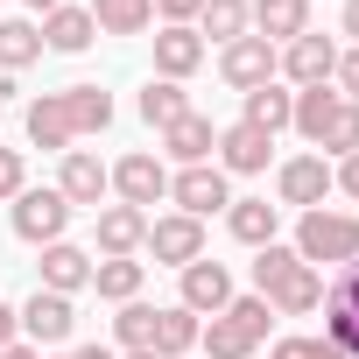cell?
I'll list each match as a JSON object with an SVG mask.
<instances>
[{
  "label": "cell",
  "instance_id": "3957f363",
  "mask_svg": "<svg viewBox=\"0 0 359 359\" xmlns=\"http://www.w3.org/2000/svg\"><path fill=\"white\" fill-rule=\"evenodd\" d=\"M141 247L155 254V268H191V261H205V219H184V212L148 219V240Z\"/></svg>",
  "mask_w": 359,
  "mask_h": 359
},
{
  "label": "cell",
  "instance_id": "8992f818",
  "mask_svg": "<svg viewBox=\"0 0 359 359\" xmlns=\"http://www.w3.org/2000/svg\"><path fill=\"white\" fill-rule=\"evenodd\" d=\"M331 191H338V184H331V162H324V155H289V162L275 169V198L296 205V212H317Z\"/></svg>",
  "mask_w": 359,
  "mask_h": 359
},
{
  "label": "cell",
  "instance_id": "277c9868",
  "mask_svg": "<svg viewBox=\"0 0 359 359\" xmlns=\"http://www.w3.org/2000/svg\"><path fill=\"white\" fill-rule=\"evenodd\" d=\"M275 71H282L296 92H303V85H331V71H338V43L310 29V36H296V43L275 50Z\"/></svg>",
  "mask_w": 359,
  "mask_h": 359
},
{
  "label": "cell",
  "instance_id": "8fae6325",
  "mask_svg": "<svg viewBox=\"0 0 359 359\" xmlns=\"http://www.w3.org/2000/svg\"><path fill=\"white\" fill-rule=\"evenodd\" d=\"M219 78H226L233 92H254V85H268V78H275V43H261V36H240V43H226V50H219Z\"/></svg>",
  "mask_w": 359,
  "mask_h": 359
},
{
  "label": "cell",
  "instance_id": "4316f807",
  "mask_svg": "<svg viewBox=\"0 0 359 359\" xmlns=\"http://www.w3.org/2000/svg\"><path fill=\"white\" fill-rule=\"evenodd\" d=\"M184 113H191V92L176 85V78H148V85H141V120H148L155 134H162V127H176Z\"/></svg>",
  "mask_w": 359,
  "mask_h": 359
},
{
  "label": "cell",
  "instance_id": "7bdbcfd3",
  "mask_svg": "<svg viewBox=\"0 0 359 359\" xmlns=\"http://www.w3.org/2000/svg\"><path fill=\"white\" fill-rule=\"evenodd\" d=\"M345 36H352V50H359V0H345Z\"/></svg>",
  "mask_w": 359,
  "mask_h": 359
},
{
  "label": "cell",
  "instance_id": "603a6c76",
  "mask_svg": "<svg viewBox=\"0 0 359 359\" xmlns=\"http://www.w3.org/2000/svg\"><path fill=\"white\" fill-rule=\"evenodd\" d=\"M141 282H148V261H134V254H106V261H92V289H99L106 303H134Z\"/></svg>",
  "mask_w": 359,
  "mask_h": 359
},
{
  "label": "cell",
  "instance_id": "6da1fadb",
  "mask_svg": "<svg viewBox=\"0 0 359 359\" xmlns=\"http://www.w3.org/2000/svg\"><path fill=\"white\" fill-rule=\"evenodd\" d=\"M296 261H303V268H352V261H359V219H345V212H331V205L303 212V226H296Z\"/></svg>",
  "mask_w": 359,
  "mask_h": 359
},
{
  "label": "cell",
  "instance_id": "52a82bcc",
  "mask_svg": "<svg viewBox=\"0 0 359 359\" xmlns=\"http://www.w3.org/2000/svg\"><path fill=\"white\" fill-rule=\"evenodd\" d=\"M64 226H71L64 191H22V198H15V233H22L29 247H57Z\"/></svg>",
  "mask_w": 359,
  "mask_h": 359
},
{
  "label": "cell",
  "instance_id": "60d3db41",
  "mask_svg": "<svg viewBox=\"0 0 359 359\" xmlns=\"http://www.w3.org/2000/svg\"><path fill=\"white\" fill-rule=\"evenodd\" d=\"M331 184H338V191H345V198H359V155H345V162H338V169H331Z\"/></svg>",
  "mask_w": 359,
  "mask_h": 359
},
{
  "label": "cell",
  "instance_id": "83f0119b",
  "mask_svg": "<svg viewBox=\"0 0 359 359\" xmlns=\"http://www.w3.org/2000/svg\"><path fill=\"white\" fill-rule=\"evenodd\" d=\"M198 331H205V324H198L184 303H169V310H155V345H148V352H162V359H184V352L198 345Z\"/></svg>",
  "mask_w": 359,
  "mask_h": 359
},
{
  "label": "cell",
  "instance_id": "44dd1931",
  "mask_svg": "<svg viewBox=\"0 0 359 359\" xmlns=\"http://www.w3.org/2000/svg\"><path fill=\"white\" fill-rule=\"evenodd\" d=\"M29 141H36V148H57V155L78 141V134H71V113H64V92H36V99H29Z\"/></svg>",
  "mask_w": 359,
  "mask_h": 359
},
{
  "label": "cell",
  "instance_id": "7c38bea8",
  "mask_svg": "<svg viewBox=\"0 0 359 359\" xmlns=\"http://www.w3.org/2000/svg\"><path fill=\"white\" fill-rule=\"evenodd\" d=\"M22 331H29V345H64V338L78 331V310H71V296H57V289H36V296L22 303Z\"/></svg>",
  "mask_w": 359,
  "mask_h": 359
},
{
  "label": "cell",
  "instance_id": "2e32d148",
  "mask_svg": "<svg viewBox=\"0 0 359 359\" xmlns=\"http://www.w3.org/2000/svg\"><path fill=\"white\" fill-rule=\"evenodd\" d=\"M92 36H99L92 8H50V15H43V50H57V57L92 50Z\"/></svg>",
  "mask_w": 359,
  "mask_h": 359
},
{
  "label": "cell",
  "instance_id": "9c48e42d",
  "mask_svg": "<svg viewBox=\"0 0 359 359\" xmlns=\"http://www.w3.org/2000/svg\"><path fill=\"white\" fill-rule=\"evenodd\" d=\"M268 162H275V134H261V127H247V120L219 127V169H226V176H261Z\"/></svg>",
  "mask_w": 359,
  "mask_h": 359
},
{
  "label": "cell",
  "instance_id": "ab89813d",
  "mask_svg": "<svg viewBox=\"0 0 359 359\" xmlns=\"http://www.w3.org/2000/svg\"><path fill=\"white\" fill-rule=\"evenodd\" d=\"M324 296H338V303H359V261H352V268H338V282H331Z\"/></svg>",
  "mask_w": 359,
  "mask_h": 359
},
{
  "label": "cell",
  "instance_id": "7dc6e473",
  "mask_svg": "<svg viewBox=\"0 0 359 359\" xmlns=\"http://www.w3.org/2000/svg\"><path fill=\"white\" fill-rule=\"evenodd\" d=\"M64 359H71V352H64Z\"/></svg>",
  "mask_w": 359,
  "mask_h": 359
},
{
  "label": "cell",
  "instance_id": "836d02e7",
  "mask_svg": "<svg viewBox=\"0 0 359 359\" xmlns=\"http://www.w3.org/2000/svg\"><path fill=\"white\" fill-rule=\"evenodd\" d=\"M289 268H296V247H282V240H268V247H254V296H268V289H282V282H289Z\"/></svg>",
  "mask_w": 359,
  "mask_h": 359
},
{
  "label": "cell",
  "instance_id": "f1b7e54d",
  "mask_svg": "<svg viewBox=\"0 0 359 359\" xmlns=\"http://www.w3.org/2000/svg\"><path fill=\"white\" fill-rule=\"evenodd\" d=\"M43 57V22H0V71H29Z\"/></svg>",
  "mask_w": 359,
  "mask_h": 359
},
{
  "label": "cell",
  "instance_id": "9a60e30c",
  "mask_svg": "<svg viewBox=\"0 0 359 359\" xmlns=\"http://www.w3.org/2000/svg\"><path fill=\"white\" fill-rule=\"evenodd\" d=\"M212 148H219V127L205 120V113H184L176 127H162V155H176L184 169H198V162H212Z\"/></svg>",
  "mask_w": 359,
  "mask_h": 359
},
{
  "label": "cell",
  "instance_id": "e0dca14e",
  "mask_svg": "<svg viewBox=\"0 0 359 359\" xmlns=\"http://www.w3.org/2000/svg\"><path fill=\"white\" fill-rule=\"evenodd\" d=\"M275 226H282V205H268V198H233V205H226V233H233L240 247H268Z\"/></svg>",
  "mask_w": 359,
  "mask_h": 359
},
{
  "label": "cell",
  "instance_id": "e575fe53",
  "mask_svg": "<svg viewBox=\"0 0 359 359\" xmlns=\"http://www.w3.org/2000/svg\"><path fill=\"white\" fill-rule=\"evenodd\" d=\"M113 338L127 345V352H141V345H155V303H120V317H113Z\"/></svg>",
  "mask_w": 359,
  "mask_h": 359
},
{
  "label": "cell",
  "instance_id": "f35d334b",
  "mask_svg": "<svg viewBox=\"0 0 359 359\" xmlns=\"http://www.w3.org/2000/svg\"><path fill=\"white\" fill-rule=\"evenodd\" d=\"M331 85H338V99H352V106H359V50H338V71H331Z\"/></svg>",
  "mask_w": 359,
  "mask_h": 359
},
{
  "label": "cell",
  "instance_id": "d6a6232c",
  "mask_svg": "<svg viewBox=\"0 0 359 359\" xmlns=\"http://www.w3.org/2000/svg\"><path fill=\"white\" fill-rule=\"evenodd\" d=\"M324 345H338L345 359H359V303L324 296Z\"/></svg>",
  "mask_w": 359,
  "mask_h": 359
},
{
  "label": "cell",
  "instance_id": "d590c367",
  "mask_svg": "<svg viewBox=\"0 0 359 359\" xmlns=\"http://www.w3.org/2000/svg\"><path fill=\"white\" fill-rule=\"evenodd\" d=\"M268 359H345L338 345H324V338H275L268 345Z\"/></svg>",
  "mask_w": 359,
  "mask_h": 359
},
{
  "label": "cell",
  "instance_id": "bcb514c9",
  "mask_svg": "<svg viewBox=\"0 0 359 359\" xmlns=\"http://www.w3.org/2000/svg\"><path fill=\"white\" fill-rule=\"evenodd\" d=\"M120 359H162V352H148V345H141V352H120Z\"/></svg>",
  "mask_w": 359,
  "mask_h": 359
},
{
  "label": "cell",
  "instance_id": "ba28073f",
  "mask_svg": "<svg viewBox=\"0 0 359 359\" xmlns=\"http://www.w3.org/2000/svg\"><path fill=\"white\" fill-rule=\"evenodd\" d=\"M57 191H64V205L78 212V205H92L99 212V198L113 191V169L92 155V148H64V169H57Z\"/></svg>",
  "mask_w": 359,
  "mask_h": 359
},
{
  "label": "cell",
  "instance_id": "ffe728a7",
  "mask_svg": "<svg viewBox=\"0 0 359 359\" xmlns=\"http://www.w3.org/2000/svg\"><path fill=\"white\" fill-rule=\"evenodd\" d=\"M240 99H247V113H240V120H247V127H261V134H282V127L296 120V92H289V85H275V78H268V85H254V92H240Z\"/></svg>",
  "mask_w": 359,
  "mask_h": 359
},
{
  "label": "cell",
  "instance_id": "5bb4252c",
  "mask_svg": "<svg viewBox=\"0 0 359 359\" xmlns=\"http://www.w3.org/2000/svg\"><path fill=\"white\" fill-rule=\"evenodd\" d=\"M247 15H254V36H261V43H296V36H310V0H247Z\"/></svg>",
  "mask_w": 359,
  "mask_h": 359
},
{
  "label": "cell",
  "instance_id": "ac0fdd59",
  "mask_svg": "<svg viewBox=\"0 0 359 359\" xmlns=\"http://www.w3.org/2000/svg\"><path fill=\"white\" fill-rule=\"evenodd\" d=\"M43 289H57V296L92 289V254H85V247H71V240L43 247Z\"/></svg>",
  "mask_w": 359,
  "mask_h": 359
},
{
  "label": "cell",
  "instance_id": "4dcf8cb0",
  "mask_svg": "<svg viewBox=\"0 0 359 359\" xmlns=\"http://www.w3.org/2000/svg\"><path fill=\"white\" fill-rule=\"evenodd\" d=\"M331 113H338V92H331V85H303V92H296V120H289V127H296L303 141H317Z\"/></svg>",
  "mask_w": 359,
  "mask_h": 359
},
{
  "label": "cell",
  "instance_id": "ee69618b",
  "mask_svg": "<svg viewBox=\"0 0 359 359\" xmlns=\"http://www.w3.org/2000/svg\"><path fill=\"white\" fill-rule=\"evenodd\" d=\"M0 359H43V352H36V345H22V338H15V345H8V352H0Z\"/></svg>",
  "mask_w": 359,
  "mask_h": 359
},
{
  "label": "cell",
  "instance_id": "74e56055",
  "mask_svg": "<svg viewBox=\"0 0 359 359\" xmlns=\"http://www.w3.org/2000/svg\"><path fill=\"white\" fill-rule=\"evenodd\" d=\"M155 15H162V29H191L205 15V0H155Z\"/></svg>",
  "mask_w": 359,
  "mask_h": 359
},
{
  "label": "cell",
  "instance_id": "cb8c5ba5",
  "mask_svg": "<svg viewBox=\"0 0 359 359\" xmlns=\"http://www.w3.org/2000/svg\"><path fill=\"white\" fill-rule=\"evenodd\" d=\"M268 310H275V317H310V310H324V275L296 261V268H289V282H282V289H268Z\"/></svg>",
  "mask_w": 359,
  "mask_h": 359
},
{
  "label": "cell",
  "instance_id": "d6986e66",
  "mask_svg": "<svg viewBox=\"0 0 359 359\" xmlns=\"http://www.w3.org/2000/svg\"><path fill=\"white\" fill-rule=\"evenodd\" d=\"M198 64H205V36H198V29H155V71H162V78L184 85Z\"/></svg>",
  "mask_w": 359,
  "mask_h": 359
},
{
  "label": "cell",
  "instance_id": "7a4b0ae2",
  "mask_svg": "<svg viewBox=\"0 0 359 359\" xmlns=\"http://www.w3.org/2000/svg\"><path fill=\"white\" fill-rule=\"evenodd\" d=\"M169 198H176L184 219H212V212L233 205V184H226L219 162H198V169H176V176H169Z\"/></svg>",
  "mask_w": 359,
  "mask_h": 359
},
{
  "label": "cell",
  "instance_id": "5b68a950",
  "mask_svg": "<svg viewBox=\"0 0 359 359\" xmlns=\"http://www.w3.org/2000/svg\"><path fill=\"white\" fill-rule=\"evenodd\" d=\"M113 191H120V205H134V212L162 205V198H169V169H162V155H148V148L120 155V162H113Z\"/></svg>",
  "mask_w": 359,
  "mask_h": 359
},
{
  "label": "cell",
  "instance_id": "f6af8a7d",
  "mask_svg": "<svg viewBox=\"0 0 359 359\" xmlns=\"http://www.w3.org/2000/svg\"><path fill=\"white\" fill-rule=\"evenodd\" d=\"M71 359H120V352H106V345H78Z\"/></svg>",
  "mask_w": 359,
  "mask_h": 359
},
{
  "label": "cell",
  "instance_id": "7402d4cb",
  "mask_svg": "<svg viewBox=\"0 0 359 359\" xmlns=\"http://www.w3.org/2000/svg\"><path fill=\"white\" fill-rule=\"evenodd\" d=\"M141 240H148V212H134V205L99 212V261L106 254H141Z\"/></svg>",
  "mask_w": 359,
  "mask_h": 359
},
{
  "label": "cell",
  "instance_id": "1f68e13d",
  "mask_svg": "<svg viewBox=\"0 0 359 359\" xmlns=\"http://www.w3.org/2000/svg\"><path fill=\"white\" fill-rule=\"evenodd\" d=\"M317 155H338V162H345V155H359V106H352V99H338V113L324 120Z\"/></svg>",
  "mask_w": 359,
  "mask_h": 359
},
{
  "label": "cell",
  "instance_id": "484cf974",
  "mask_svg": "<svg viewBox=\"0 0 359 359\" xmlns=\"http://www.w3.org/2000/svg\"><path fill=\"white\" fill-rule=\"evenodd\" d=\"M191 29H198V36H212V43L226 50V43L254 36V15H247V0H205V15H198Z\"/></svg>",
  "mask_w": 359,
  "mask_h": 359
},
{
  "label": "cell",
  "instance_id": "8d00e7d4",
  "mask_svg": "<svg viewBox=\"0 0 359 359\" xmlns=\"http://www.w3.org/2000/svg\"><path fill=\"white\" fill-rule=\"evenodd\" d=\"M29 191V169H22V148H0V198H22Z\"/></svg>",
  "mask_w": 359,
  "mask_h": 359
},
{
  "label": "cell",
  "instance_id": "f546056e",
  "mask_svg": "<svg viewBox=\"0 0 359 359\" xmlns=\"http://www.w3.org/2000/svg\"><path fill=\"white\" fill-rule=\"evenodd\" d=\"M92 22L106 36H141L155 22V0H92Z\"/></svg>",
  "mask_w": 359,
  "mask_h": 359
},
{
  "label": "cell",
  "instance_id": "d4e9b609",
  "mask_svg": "<svg viewBox=\"0 0 359 359\" xmlns=\"http://www.w3.org/2000/svg\"><path fill=\"white\" fill-rule=\"evenodd\" d=\"M64 113H71V134L85 141V134H106L113 127V92H99V85H64Z\"/></svg>",
  "mask_w": 359,
  "mask_h": 359
},
{
  "label": "cell",
  "instance_id": "b9f144b4",
  "mask_svg": "<svg viewBox=\"0 0 359 359\" xmlns=\"http://www.w3.org/2000/svg\"><path fill=\"white\" fill-rule=\"evenodd\" d=\"M15 331H22V310H8V303H0V352L15 345Z\"/></svg>",
  "mask_w": 359,
  "mask_h": 359
},
{
  "label": "cell",
  "instance_id": "4fadbf2b",
  "mask_svg": "<svg viewBox=\"0 0 359 359\" xmlns=\"http://www.w3.org/2000/svg\"><path fill=\"white\" fill-rule=\"evenodd\" d=\"M198 345H205V359H254L261 331H254V324H247V317H240V310L226 303V310H219V317H212V324L198 331Z\"/></svg>",
  "mask_w": 359,
  "mask_h": 359
},
{
  "label": "cell",
  "instance_id": "30bf717a",
  "mask_svg": "<svg viewBox=\"0 0 359 359\" xmlns=\"http://www.w3.org/2000/svg\"><path fill=\"white\" fill-rule=\"evenodd\" d=\"M176 275H184V296H176V303H184L191 317H219V310L233 303V275H226V261H191V268H176Z\"/></svg>",
  "mask_w": 359,
  "mask_h": 359
}]
</instances>
